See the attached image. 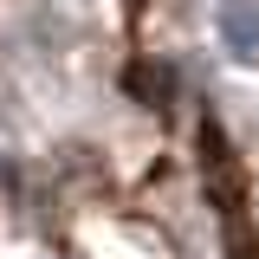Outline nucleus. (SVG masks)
<instances>
[{
    "label": "nucleus",
    "mask_w": 259,
    "mask_h": 259,
    "mask_svg": "<svg viewBox=\"0 0 259 259\" xmlns=\"http://www.w3.org/2000/svg\"><path fill=\"white\" fill-rule=\"evenodd\" d=\"M221 46L240 65H259V0H221Z\"/></svg>",
    "instance_id": "f257e3e1"
}]
</instances>
